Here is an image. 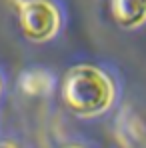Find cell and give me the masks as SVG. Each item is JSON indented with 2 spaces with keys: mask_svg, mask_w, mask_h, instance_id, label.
Masks as SVG:
<instances>
[{
  "mask_svg": "<svg viewBox=\"0 0 146 148\" xmlns=\"http://www.w3.org/2000/svg\"><path fill=\"white\" fill-rule=\"evenodd\" d=\"M110 10L122 28H138L146 22V0H110Z\"/></svg>",
  "mask_w": 146,
  "mask_h": 148,
  "instance_id": "3957f363",
  "label": "cell"
},
{
  "mask_svg": "<svg viewBox=\"0 0 146 148\" xmlns=\"http://www.w3.org/2000/svg\"><path fill=\"white\" fill-rule=\"evenodd\" d=\"M50 86V78L44 72H26L22 76V88L28 94H44Z\"/></svg>",
  "mask_w": 146,
  "mask_h": 148,
  "instance_id": "277c9868",
  "label": "cell"
},
{
  "mask_svg": "<svg viewBox=\"0 0 146 148\" xmlns=\"http://www.w3.org/2000/svg\"><path fill=\"white\" fill-rule=\"evenodd\" d=\"M66 148H80V146H66Z\"/></svg>",
  "mask_w": 146,
  "mask_h": 148,
  "instance_id": "8992f818",
  "label": "cell"
},
{
  "mask_svg": "<svg viewBox=\"0 0 146 148\" xmlns=\"http://www.w3.org/2000/svg\"><path fill=\"white\" fill-rule=\"evenodd\" d=\"M62 98L68 110L78 116H98L106 112L114 100L110 78L94 66H74L64 76Z\"/></svg>",
  "mask_w": 146,
  "mask_h": 148,
  "instance_id": "6da1fadb",
  "label": "cell"
},
{
  "mask_svg": "<svg viewBox=\"0 0 146 148\" xmlns=\"http://www.w3.org/2000/svg\"><path fill=\"white\" fill-rule=\"evenodd\" d=\"M20 30L32 42H46L60 28V14L48 0H26L18 10Z\"/></svg>",
  "mask_w": 146,
  "mask_h": 148,
  "instance_id": "7a4b0ae2",
  "label": "cell"
},
{
  "mask_svg": "<svg viewBox=\"0 0 146 148\" xmlns=\"http://www.w3.org/2000/svg\"><path fill=\"white\" fill-rule=\"evenodd\" d=\"M0 148H16V146L10 144V142H0Z\"/></svg>",
  "mask_w": 146,
  "mask_h": 148,
  "instance_id": "5b68a950",
  "label": "cell"
}]
</instances>
